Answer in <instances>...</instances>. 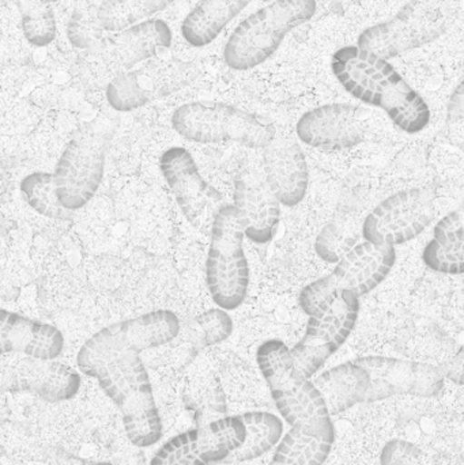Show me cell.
Here are the masks:
<instances>
[{
  "mask_svg": "<svg viewBox=\"0 0 464 465\" xmlns=\"http://www.w3.org/2000/svg\"><path fill=\"white\" fill-rule=\"evenodd\" d=\"M182 322L168 309L114 322L84 341L79 371L100 385L122 414L131 444L149 448L163 439V420L141 352L172 343Z\"/></svg>",
  "mask_w": 464,
  "mask_h": 465,
  "instance_id": "cell-1",
  "label": "cell"
},
{
  "mask_svg": "<svg viewBox=\"0 0 464 465\" xmlns=\"http://www.w3.org/2000/svg\"><path fill=\"white\" fill-rule=\"evenodd\" d=\"M19 190L25 202L37 214L57 221H70L73 218L74 213L65 210L57 201L52 173L35 172L27 174L22 179Z\"/></svg>",
  "mask_w": 464,
  "mask_h": 465,
  "instance_id": "cell-30",
  "label": "cell"
},
{
  "mask_svg": "<svg viewBox=\"0 0 464 465\" xmlns=\"http://www.w3.org/2000/svg\"><path fill=\"white\" fill-rule=\"evenodd\" d=\"M172 40L173 35L165 21L146 19L98 41L93 49V59L116 76L157 56L172 45Z\"/></svg>",
  "mask_w": 464,
  "mask_h": 465,
  "instance_id": "cell-18",
  "label": "cell"
},
{
  "mask_svg": "<svg viewBox=\"0 0 464 465\" xmlns=\"http://www.w3.org/2000/svg\"><path fill=\"white\" fill-rule=\"evenodd\" d=\"M313 384L326 401L330 415H338L357 404L368 403L370 376L357 361L341 363L316 377Z\"/></svg>",
  "mask_w": 464,
  "mask_h": 465,
  "instance_id": "cell-22",
  "label": "cell"
},
{
  "mask_svg": "<svg viewBox=\"0 0 464 465\" xmlns=\"http://www.w3.org/2000/svg\"><path fill=\"white\" fill-rule=\"evenodd\" d=\"M372 112L361 105L334 103L305 112L296 125L300 141L323 150H345L367 141Z\"/></svg>",
  "mask_w": 464,
  "mask_h": 465,
  "instance_id": "cell-14",
  "label": "cell"
},
{
  "mask_svg": "<svg viewBox=\"0 0 464 465\" xmlns=\"http://www.w3.org/2000/svg\"><path fill=\"white\" fill-rule=\"evenodd\" d=\"M331 453V444L304 436L291 428L278 442L269 465H323Z\"/></svg>",
  "mask_w": 464,
  "mask_h": 465,
  "instance_id": "cell-29",
  "label": "cell"
},
{
  "mask_svg": "<svg viewBox=\"0 0 464 465\" xmlns=\"http://www.w3.org/2000/svg\"><path fill=\"white\" fill-rule=\"evenodd\" d=\"M174 0H105L97 8L100 26L106 32H120L131 25L146 21L165 10Z\"/></svg>",
  "mask_w": 464,
  "mask_h": 465,
  "instance_id": "cell-28",
  "label": "cell"
},
{
  "mask_svg": "<svg viewBox=\"0 0 464 465\" xmlns=\"http://www.w3.org/2000/svg\"><path fill=\"white\" fill-rule=\"evenodd\" d=\"M13 188L14 180L10 165L5 161H0V204L10 201Z\"/></svg>",
  "mask_w": 464,
  "mask_h": 465,
  "instance_id": "cell-35",
  "label": "cell"
},
{
  "mask_svg": "<svg viewBox=\"0 0 464 465\" xmlns=\"http://www.w3.org/2000/svg\"><path fill=\"white\" fill-rule=\"evenodd\" d=\"M172 127L195 143L234 142L248 149L269 146L277 135L271 120L218 101H195L180 105L172 114Z\"/></svg>",
  "mask_w": 464,
  "mask_h": 465,
  "instance_id": "cell-6",
  "label": "cell"
},
{
  "mask_svg": "<svg viewBox=\"0 0 464 465\" xmlns=\"http://www.w3.org/2000/svg\"><path fill=\"white\" fill-rule=\"evenodd\" d=\"M444 377H449L457 384H462L463 373V349L459 347L455 354H452L449 360L444 361L440 366H438Z\"/></svg>",
  "mask_w": 464,
  "mask_h": 465,
  "instance_id": "cell-34",
  "label": "cell"
},
{
  "mask_svg": "<svg viewBox=\"0 0 464 465\" xmlns=\"http://www.w3.org/2000/svg\"><path fill=\"white\" fill-rule=\"evenodd\" d=\"M111 142V128L93 123L79 128L63 150L52 176L57 201L68 212L84 209L100 190Z\"/></svg>",
  "mask_w": 464,
  "mask_h": 465,
  "instance_id": "cell-9",
  "label": "cell"
},
{
  "mask_svg": "<svg viewBox=\"0 0 464 465\" xmlns=\"http://www.w3.org/2000/svg\"><path fill=\"white\" fill-rule=\"evenodd\" d=\"M103 27L98 24L97 10L76 8L70 22V40L78 48H90L101 40L98 32Z\"/></svg>",
  "mask_w": 464,
  "mask_h": 465,
  "instance_id": "cell-32",
  "label": "cell"
},
{
  "mask_svg": "<svg viewBox=\"0 0 464 465\" xmlns=\"http://www.w3.org/2000/svg\"><path fill=\"white\" fill-rule=\"evenodd\" d=\"M318 10L316 0H274L237 25L223 46V62L236 71L263 64L286 35L307 24Z\"/></svg>",
  "mask_w": 464,
  "mask_h": 465,
  "instance_id": "cell-4",
  "label": "cell"
},
{
  "mask_svg": "<svg viewBox=\"0 0 464 465\" xmlns=\"http://www.w3.org/2000/svg\"><path fill=\"white\" fill-rule=\"evenodd\" d=\"M262 172L278 203L294 207L304 201L310 171L301 147L293 139L275 138L263 149Z\"/></svg>",
  "mask_w": 464,
  "mask_h": 465,
  "instance_id": "cell-20",
  "label": "cell"
},
{
  "mask_svg": "<svg viewBox=\"0 0 464 465\" xmlns=\"http://www.w3.org/2000/svg\"><path fill=\"white\" fill-rule=\"evenodd\" d=\"M251 0H201L182 24L183 38L195 48L212 44Z\"/></svg>",
  "mask_w": 464,
  "mask_h": 465,
  "instance_id": "cell-25",
  "label": "cell"
},
{
  "mask_svg": "<svg viewBox=\"0 0 464 465\" xmlns=\"http://www.w3.org/2000/svg\"><path fill=\"white\" fill-rule=\"evenodd\" d=\"M81 376L56 360L15 358L0 368V388L5 392L32 393L46 403H62L78 395Z\"/></svg>",
  "mask_w": 464,
  "mask_h": 465,
  "instance_id": "cell-16",
  "label": "cell"
},
{
  "mask_svg": "<svg viewBox=\"0 0 464 465\" xmlns=\"http://www.w3.org/2000/svg\"><path fill=\"white\" fill-rule=\"evenodd\" d=\"M397 262L395 246L357 243L337 260L329 275L305 286L299 295V305L308 316H316L329 309L343 290L357 297L375 290L394 268Z\"/></svg>",
  "mask_w": 464,
  "mask_h": 465,
  "instance_id": "cell-8",
  "label": "cell"
},
{
  "mask_svg": "<svg viewBox=\"0 0 464 465\" xmlns=\"http://www.w3.org/2000/svg\"><path fill=\"white\" fill-rule=\"evenodd\" d=\"M359 207L356 203H346L342 210L324 226L316 238V253L327 262H335L345 252L353 246L354 232L360 220Z\"/></svg>",
  "mask_w": 464,
  "mask_h": 465,
  "instance_id": "cell-27",
  "label": "cell"
},
{
  "mask_svg": "<svg viewBox=\"0 0 464 465\" xmlns=\"http://www.w3.org/2000/svg\"><path fill=\"white\" fill-rule=\"evenodd\" d=\"M93 465H116V464L108 463V461H101V463H95Z\"/></svg>",
  "mask_w": 464,
  "mask_h": 465,
  "instance_id": "cell-36",
  "label": "cell"
},
{
  "mask_svg": "<svg viewBox=\"0 0 464 465\" xmlns=\"http://www.w3.org/2000/svg\"><path fill=\"white\" fill-rule=\"evenodd\" d=\"M381 465H427L425 455L417 445L403 440H392L384 445Z\"/></svg>",
  "mask_w": 464,
  "mask_h": 465,
  "instance_id": "cell-33",
  "label": "cell"
},
{
  "mask_svg": "<svg viewBox=\"0 0 464 465\" xmlns=\"http://www.w3.org/2000/svg\"><path fill=\"white\" fill-rule=\"evenodd\" d=\"M190 78V70L184 65L150 62L114 76L106 86V101L114 111L127 114L176 92Z\"/></svg>",
  "mask_w": 464,
  "mask_h": 465,
  "instance_id": "cell-17",
  "label": "cell"
},
{
  "mask_svg": "<svg viewBox=\"0 0 464 465\" xmlns=\"http://www.w3.org/2000/svg\"><path fill=\"white\" fill-rule=\"evenodd\" d=\"M27 43L45 46L56 37V19L49 0H18Z\"/></svg>",
  "mask_w": 464,
  "mask_h": 465,
  "instance_id": "cell-31",
  "label": "cell"
},
{
  "mask_svg": "<svg viewBox=\"0 0 464 465\" xmlns=\"http://www.w3.org/2000/svg\"><path fill=\"white\" fill-rule=\"evenodd\" d=\"M247 437L240 415L212 420L172 437L155 452L150 465H214L236 452Z\"/></svg>",
  "mask_w": 464,
  "mask_h": 465,
  "instance_id": "cell-12",
  "label": "cell"
},
{
  "mask_svg": "<svg viewBox=\"0 0 464 465\" xmlns=\"http://www.w3.org/2000/svg\"><path fill=\"white\" fill-rule=\"evenodd\" d=\"M459 0H409L392 18L367 27L357 46L392 59L446 35L457 21Z\"/></svg>",
  "mask_w": 464,
  "mask_h": 465,
  "instance_id": "cell-5",
  "label": "cell"
},
{
  "mask_svg": "<svg viewBox=\"0 0 464 465\" xmlns=\"http://www.w3.org/2000/svg\"><path fill=\"white\" fill-rule=\"evenodd\" d=\"M64 350V336L48 322L0 309V355L21 354L56 360Z\"/></svg>",
  "mask_w": 464,
  "mask_h": 465,
  "instance_id": "cell-21",
  "label": "cell"
},
{
  "mask_svg": "<svg viewBox=\"0 0 464 465\" xmlns=\"http://www.w3.org/2000/svg\"><path fill=\"white\" fill-rule=\"evenodd\" d=\"M234 204L244 237L258 245L271 242L280 226L281 204L270 190L263 172L245 163L234 177Z\"/></svg>",
  "mask_w": 464,
  "mask_h": 465,
  "instance_id": "cell-19",
  "label": "cell"
},
{
  "mask_svg": "<svg viewBox=\"0 0 464 465\" xmlns=\"http://www.w3.org/2000/svg\"><path fill=\"white\" fill-rule=\"evenodd\" d=\"M429 270L444 275H462L464 271L463 214L460 210L441 218L433 229L432 238L422 252Z\"/></svg>",
  "mask_w": 464,
  "mask_h": 465,
  "instance_id": "cell-24",
  "label": "cell"
},
{
  "mask_svg": "<svg viewBox=\"0 0 464 465\" xmlns=\"http://www.w3.org/2000/svg\"><path fill=\"white\" fill-rule=\"evenodd\" d=\"M240 418L247 428V437L244 444L223 461L225 464L255 460L278 445L283 436L282 420L271 412H245Z\"/></svg>",
  "mask_w": 464,
  "mask_h": 465,
  "instance_id": "cell-26",
  "label": "cell"
},
{
  "mask_svg": "<svg viewBox=\"0 0 464 465\" xmlns=\"http://www.w3.org/2000/svg\"><path fill=\"white\" fill-rule=\"evenodd\" d=\"M256 362L281 417L304 436L334 444L335 426L326 401L297 368L291 349L280 339H270L258 347Z\"/></svg>",
  "mask_w": 464,
  "mask_h": 465,
  "instance_id": "cell-3",
  "label": "cell"
},
{
  "mask_svg": "<svg viewBox=\"0 0 464 465\" xmlns=\"http://www.w3.org/2000/svg\"><path fill=\"white\" fill-rule=\"evenodd\" d=\"M331 70L349 94L383 111L403 133L416 135L429 124L432 112L427 101L389 60L346 45L332 54Z\"/></svg>",
  "mask_w": 464,
  "mask_h": 465,
  "instance_id": "cell-2",
  "label": "cell"
},
{
  "mask_svg": "<svg viewBox=\"0 0 464 465\" xmlns=\"http://www.w3.org/2000/svg\"><path fill=\"white\" fill-rule=\"evenodd\" d=\"M233 332V320L222 309H210L191 319L180 328L179 335L173 339L174 362L187 366L193 358L206 349L222 343Z\"/></svg>",
  "mask_w": 464,
  "mask_h": 465,
  "instance_id": "cell-23",
  "label": "cell"
},
{
  "mask_svg": "<svg viewBox=\"0 0 464 465\" xmlns=\"http://www.w3.org/2000/svg\"><path fill=\"white\" fill-rule=\"evenodd\" d=\"M356 361L367 369L372 382L368 403L398 395L436 398L443 392L444 376L432 363L378 355Z\"/></svg>",
  "mask_w": 464,
  "mask_h": 465,
  "instance_id": "cell-15",
  "label": "cell"
},
{
  "mask_svg": "<svg viewBox=\"0 0 464 465\" xmlns=\"http://www.w3.org/2000/svg\"><path fill=\"white\" fill-rule=\"evenodd\" d=\"M206 283L212 301L222 311L240 308L247 298L250 265L244 251L242 220L233 204L223 203L212 218Z\"/></svg>",
  "mask_w": 464,
  "mask_h": 465,
  "instance_id": "cell-7",
  "label": "cell"
},
{
  "mask_svg": "<svg viewBox=\"0 0 464 465\" xmlns=\"http://www.w3.org/2000/svg\"><path fill=\"white\" fill-rule=\"evenodd\" d=\"M436 191L403 190L381 201L362 221L361 235L379 246H397L419 237L436 215Z\"/></svg>",
  "mask_w": 464,
  "mask_h": 465,
  "instance_id": "cell-10",
  "label": "cell"
},
{
  "mask_svg": "<svg viewBox=\"0 0 464 465\" xmlns=\"http://www.w3.org/2000/svg\"><path fill=\"white\" fill-rule=\"evenodd\" d=\"M160 171L188 223L201 232L210 229L223 204L222 193L203 179L193 154L184 147H171L161 155Z\"/></svg>",
  "mask_w": 464,
  "mask_h": 465,
  "instance_id": "cell-13",
  "label": "cell"
},
{
  "mask_svg": "<svg viewBox=\"0 0 464 465\" xmlns=\"http://www.w3.org/2000/svg\"><path fill=\"white\" fill-rule=\"evenodd\" d=\"M359 314L360 297L343 290L329 309L310 316L304 336L291 350L297 368L305 377L315 376L345 344L356 328Z\"/></svg>",
  "mask_w": 464,
  "mask_h": 465,
  "instance_id": "cell-11",
  "label": "cell"
}]
</instances>
